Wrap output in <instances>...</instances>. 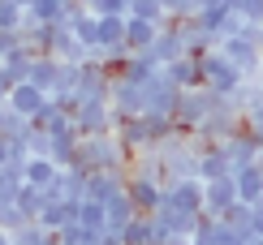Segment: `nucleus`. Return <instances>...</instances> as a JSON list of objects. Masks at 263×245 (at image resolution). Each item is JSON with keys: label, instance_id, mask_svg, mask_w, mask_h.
Returning a JSON list of instances; mask_svg holds the SVG:
<instances>
[{"label": "nucleus", "instance_id": "f257e3e1", "mask_svg": "<svg viewBox=\"0 0 263 245\" xmlns=\"http://www.w3.org/2000/svg\"><path fill=\"white\" fill-rule=\"evenodd\" d=\"M199 65H203V86H212L216 95H237V86L246 82V77H242V69H237V65L229 60L220 48L203 52V56H199Z\"/></svg>", "mask_w": 263, "mask_h": 245}, {"label": "nucleus", "instance_id": "f03ea898", "mask_svg": "<svg viewBox=\"0 0 263 245\" xmlns=\"http://www.w3.org/2000/svg\"><path fill=\"white\" fill-rule=\"evenodd\" d=\"M220 147L229 155V164H233V172L246 168V164H259V155H263V147H259V138H255V129H250V125H242L237 133H229Z\"/></svg>", "mask_w": 263, "mask_h": 245}, {"label": "nucleus", "instance_id": "7ed1b4c3", "mask_svg": "<svg viewBox=\"0 0 263 245\" xmlns=\"http://www.w3.org/2000/svg\"><path fill=\"white\" fill-rule=\"evenodd\" d=\"M233 202H237V181H233V176H220V181H203V215L220 219Z\"/></svg>", "mask_w": 263, "mask_h": 245}, {"label": "nucleus", "instance_id": "20e7f679", "mask_svg": "<svg viewBox=\"0 0 263 245\" xmlns=\"http://www.w3.org/2000/svg\"><path fill=\"white\" fill-rule=\"evenodd\" d=\"M125 194H129V202H134L138 215H156V207L164 202V185L160 181H147V176H129Z\"/></svg>", "mask_w": 263, "mask_h": 245}, {"label": "nucleus", "instance_id": "39448f33", "mask_svg": "<svg viewBox=\"0 0 263 245\" xmlns=\"http://www.w3.org/2000/svg\"><path fill=\"white\" fill-rule=\"evenodd\" d=\"M48 99H52V95H48V91H39L35 82H17L13 91H9V99H5V104L13 108L17 116H26V120H35V116L43 112V104H48Z\"/></svg>", "mask_w": 263, "mask_h": 245}, {"label": "nucleus", "instance_id": "423d86ee", "mask_svg": "<svg viewBox=\"0 0 263 245\" xmlns=\"http://www.w3.org/2000/svg\"><path fill=\"white\" fill-rule=\"evenodd\" d=\"M164 202H173V207L199 215V211H203V181H199V176H185V181L164 185Z\"/></svg>", "mask_w": 263, "mask_h": 245}, {"label": "nucleus", "instance_id": "0eeeda50", "mask_svg": "<svg viewBox=\"0 0 263 245\" xmlns=\"http://www.w3.org/2000/svg\"><path fill=\"white\" fill-rule=\"evenodd\" d=\"M160 22H147V17H125V48L129 52H147L160 35Z\"/></svg>", "mask_w": 263, "mask_h": 245}, {"label": "nucleus", "instance_id": "6e6552de", "mask_svg": "<svg viewBox=\"0 0 263 245\" xmlns=\"http://www.w3.org/2000/svg\"><path fill=\"white\" fill-rule=\"evenodd\" d=\"M233 181H237V202H263V168L259 164H246V168H237L233 172Z\"/></svg>", "mask_w": 263, "mask_h": 245}, {"label": "nucleus", "instance_id": "1a4fd4ad", "mask_svg": "<svg viewBox=\"0 0 263 245\" xmlns=\"http://www.w3.org/2000/svg\"><path fill=\"white\" fill-rule=\"evenodd\" d=\"M164 73H168L173 82L181 86V91H190V86H203V65H199V56H190V52H185L181 60L164 65Z\"/></svg>", "mask_w": 263, "mask_h": 245}, {"label": "nucleus", "instance_id": "9d476101", "mask_svg": "<svg viewBox=\"0 0 263 245\" xmlns=\"http://www.w3.org/2000/svg\"><path fill=\"white\" fill-rule=\"evenodd\" d=\"M104 211H108V232H125V228H129V219L138 215L125 189H121V194H112V198H108V202H104Z\"/></svg>", "mask_w": 263, "mask_h": 245}, {"label": "nucleus", "instance_id": "9b49d317", "mask_svg": "<svg viewBox=\"0 0 263 245\" xmlns=\"http://www.w3.org/2000/svg\"><path fill=\"white\" fill-rule=\"evenodd\" d=\"M61 176V164H52L48 155H30L26 159V185H39V189H48L52 181Z\"/></svg>", "mask_w": 263, "mask_h": 245}, {"label": "nucleus", "instance_id": "f8f14e48", "mask_svg": "<svg viewBox=\"0 0 263 245\" xmlns=\"http://www.w3.org/2000/svg\"><path fill=\"white\" fill-rule=\"evenodd\" d=\"M22 224H30V215L13 202V198H5V202H0V232H17Z\"/></svg>", "mask_w": 263, "mask_h": 245}, {"label": "nucleus", "instance_id": "ddd939ff", "mask_svg": "<svg viewBox=\"0 0 263 245\" xmlns=\"http://www.w3.org/2000/svg\"><path fill=\"white\" fill-rule=\"evenodd\" d=\"M237 13L246 22H255V26H263V0H237Z\"/></svg>", "mask_w": 263, "mask_h": 245}, {"label": "nucleus", "instance_id": "4468645a", "mask_svg": "<svg viewBox=\"0 0 263 245\" xmlns=\"http://www.w3.org/2000/svg\"><path fill=\"white\" fill-rule=\"evenodd\" d=\"M259 48H263V26H259Z\"/></svg>", "mask_w": 263, "mask_h": 245}, {"label": "nucleus", "instance_id": "2eb2a0df", "mask_svg": "<svg viewBox=\"0 0 263 245\" xmlns=\"http://www.w3.org/2000/svg\"><path fill=\"white\" fill-rule=\"evenodd\" d=\"M185 245H199V241H185Z\"/></svg>", "mask_w": 263, "mask_h": 245}]
</instances>
